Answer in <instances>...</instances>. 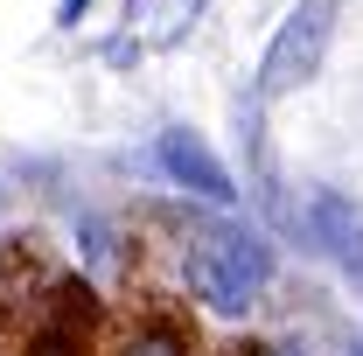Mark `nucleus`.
<instances>
[{
  "instance_id": "nucleus-1",
  "label": "nucleus",
  "mask_w": 363,
  "mask_h": 356,
  "mask_svg": "<svg viewBox=\"0 0 363 356\" xmlns=\"http://www.w3.org/2000/svg\"><path fill=\"white\" fill-rule=\"evenodd\" d=\"M182 287L196 294V308L217 321H245L272 287V245L252 238L245 223H196L182 245Z\"/></svg>"
},
{
  "instance_id": "nucleus-2",
  "label": "nucleus",
  "mask_w": 363,
  "mask_h": 356,
  "mask_svg": "<svg viewBox=\"0 0 363 356\" xmlns=\"http://www.w3.org/2000/svg\"><path fill=\"white\" fill-rule=\"evenodd\" d=\"M335 14H342V0H294V14L272 28L266 56H259V98H286V91L315 84L328 63V43H335Z\"/></svg>"
},
{
  "instance_id": "nucleus-3",
  "label": "nucleus",
  "mask_w": 363,
  "mask_h": 356,
  "mask_svg": "<svg viewBox=\"0 0 363 356\" xmlns=\"http://www.w3.org/2000/svg\"><path fill=\"white\" fill-rule=\"evenodd\" d=\"M154 161H161V168H168V175L189 189V196H203V203H217V210H224V203H238V182H230V168L210 154V140H196L189 126H168V133L154 140Z\"/></svg>"
},
{
  "instance_id": "nucleus-4",
  "label": "nucleus",
  "mask_w": 363,
  "mask_h": 356,
  "mask_svg": "<svg viewBox=\"0 0 363 356\" xmlns=\"http://www.w3.org/2000/svg\"><path fill=\"white\" fill-rule=\"evenodd\" d=\"M308 223H315V245L328 252V259H335V272L363 287V210L350 203V196L321 189L315 203H308Z\"/></svg>"
},
{
  "instance_id": "nucleus-5",
  "label": "nucleus",
  "mask_w": 363,
  "mask_h": 356,
  "mask_svg": "<svg viewBox=\"0 0 363 356\" xmlns=\"http://www.w3.org/2000/svg\"><path fill=\"white\" fill-rule=\"evenodd\" d=\"M112 356H196V343L182 335V321H168V314L154 321V314H147L140 328L119 335V350H112Z\"/></svg>"
},
{
  "instance_id": "nucleus-6",
  "label": "nucleus",
  "mask_w": 363,
  "mask_h": 356,
  "mask_svg": "<svg viewBox=\"0 0 363 356\" xmlns=\"http://www.w3.org/2000/svg\"><path fill=\"white\" fill-rule=\"evenodd\" d=\"M203 7H210V0H154V14H147V49L189 43V28L203 21Z\"/></svg>"
},
{
  "instance_id": "nucleus-7",
  "label": "nucleus",
  "mask_w": 363,
  "mask_h": 356,
  "mask_svg": "<svg viewBox=\"0 0 363 356\" xmlns=\"http://www.w3.org/2000/svg\"><path fill=\"white\" fill-rule=\"evenodd\" d=\"M21 356H91V335L84 328H63V321H43Z\"/></svg>"
},
{
  "instance_id": "nucleus-8",
  "label": "nucleus",
  "mask_w": 363,
  "mask_h": 356,
  "mask_svg": "<svg viewBox=\"0 0 363 356\" xmlns=\"http://www.w3.org/2000/svg\"><path fill=\"white\" fill-rule=\"evenodd\" d=\"M77 245H84V259L91 266H112V259H119V238H112V223H77Z\"/></svg>"
},
{
  "instance_id": "nucleus-9",
  "label": "nucleus",
  "mask_w": 363,
  "mask_h": 356,
  "mask_svg": "<svg viewBox=\"0 0 363 356\" xmlns=\"http://www.w3.org/2000/svg\"><path fill=\"white\" fill-rule=\"evenodd\" d=\"M84 7H91V0H63V7H56V21H63V28H77V21H84Z\"/></svg>"
},
{
  "instance_id": "nucleus-10",
  "label": "nucleus",
  "mask_w": 363,
  "mask_h": 356,
  "mask_svg": "<svg viewBox=\"0 0 363 356\" xmlns=\"http://www.w3.org/2000/svg\"><path fill=\"white\" fill-rule=\"evenodd\" d=\"M350 356H363V343H350Z\"/></svg>"
},
{
  "instance_id": "nucleus-11",
  "label": "nucleus",
  "mask_w": 363,
  "mask_h": 356,
  "mask_svg": "<svg viewBox=\"0 0 363 356\" xmlns=\"http://www.w3.org/2000/svg\"><path fill=\"white\" fill-rule=\"evenodd\" d=\"M266 356H294V350H266Z\"/></svg>"
},
{
  "instance_id": "nucleus-12",
  "label": "nucleus",
  "mask_w": 363,
  "mask_h": 356,
  "mask_svg": "<svg viewBox=\"0 0 363 356\" xmlns=\"http://www.w3.org/2000/svg\"><path fill=\"white\" fill-rule=\"evenodd\" d=\"M0 266H7V252H0Z\"/></svg>"
}]
</instances>
